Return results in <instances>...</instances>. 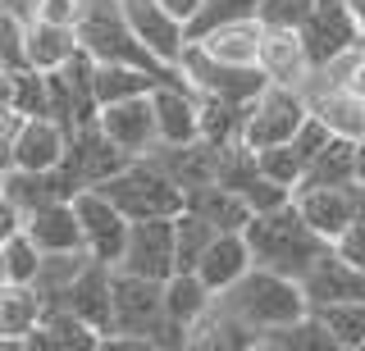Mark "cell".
<instances>
[{"instance_id": "cell-1", "label": "cell", "mask_w": 365, "mask_h": 351, "mask_svg": "<svg viewBox=\"0 0 365 351\" xmlns=\"http://www.w3.org/2000/svg\"><path fill=\"white\" fill-rule=\"evenodd\" d=\"M220 305L228 315H237L247 328H256L260 342H265L274 328H283V324H292V320H302V315L315 310L311 297H306V288H302V278L265 269V265H251L233 288L220 292Z\"/></svg>"}, {"instance_id": "cell-2", "label": "cell", "mask_w": 365, "mask_h": 351, "mask_svg": "<svg viewBox=\"0 0 365 351\" xmlns=\"http://www.w3.org/2000/svg\"><path fill=\"white\" fill-rule=\"evenodd\" d=\"M247 242H251V251H256V265L292 274V278H306V269L329 251V237H319L311 224L302 219V210H297L292 201L251 214Z\"/></svg>"}, {"instance_id": "cell-3", "label": "cell", "mask_w": 365, "mask_h": 351, "mask_svg": "<svg viewBox=\"0 0 365 351\" xmlns=\"http://www.w3.org/2000/svg\"><path fill=\"white\" fill-rule=\"evenodd\" d=\"M78 37H83V51L96 64H142V69H155V73L178 78L174 64H165L133 32L128 14H123V0H87L83 19H78Z\"/></svg>"}, {"instance_id": "cell-4", "label": "cell", "mask_w": 365, "mask_h": 351, "mask_svg": "<svg viewBox=\"0 0 365 351\" xmlns=\"http://www.w3.org/2000/svg\"><path fill=\"white\" fill-rule=\"evenodd\" d=\"M96 187L106 192L128 219H174V214L187 210V192H182L151 155L128 160L114 178H106V183H96Z\"/></svg>"}, {"instance_id": "cell-5", "label": "cell", "mask_w": 365, "mask_h": 351, "mask_svg": "<svg viewBox=\"0 0 365 351\" xmlns=\"http://www.w3.org/2000/svg\"><path fill=\"white\" fill-rule=\"evenodd\" d=\"M311 119V100H306L302 87H283L269 83L260 96L247 100V119H242V142L251 151H265V146L292 142L297 128Z\"/></svg>"}, {"instance_id": "cell-6", "label": "cell", "mask_w": 365, "mask_h": 351, "mask_svg": "<svg viewBox=\"0 0 365 351\" xmlns=\"http://www.w3.org/2000/svg\"><path fill=\"white\" fill-rule=\"evenodd\" d=\"M165 324H169L165 283L114 265V333L146 337L151 351H155V337H160V328H165Z\"/></svg>"}, {"instance_id": "cell-7", "label": "cell", "mask_w": 365, "mask_h": 351, "mask_svg": "<svg viewBox=\"0 0 365 351\" xmlns=\"http://www.w3.org/2000/svg\"><path fill=\"white\" fill-rule=\"evenodd\" d=\"M178 73L187 78L197 92L237 100V105H247L251 96H260V92L269 87V78H265V69H260V64H224V60H215V55L205 51L197 37H192L187 51H182Z\"/></svg>"}, {"instance_id": "cell-8", "label": "cell", "mask_w": 365, "mask_h": 351, "mask_svg": "<svg viewBox=\"0 0 365 351\" xmlns=\"http://www.w3.org/2000/svg\"><path fill=\"white\" fill-rule=\"evenodd\" d=\"M73 210H78V219H83V242H87V251L96 256V260H106V265H119L123 246H128L133 219H128L119 206H114V201H110L101 187L73 192Z\"/></svg>"}, {"instance_id": "cell-9", "label": "cell", "mask_w": 365, "mask_h": 351, "mask_svg": "<svg viewBox=\"0 0 365 351\" xmlns=\"http://www.w3.org/2000/svg\"><path fill=\"white\" fill-rule=\"evenodd\" d=\"M174 219H133L119 269H133V274L160 278V283L169 274H178V224Z\"/></svg>"}, {"instance_id": "cell-10", "label": "cell", "mask_w": 365, "mask_h": 351, "mask_svg": "<svg viewBox=\"0 0 365 351\" xmlns=\"http://www.w3.org/2000/svg\"><path fill=\"white\" fill-rule=\"evenodd\" d=\"M73 192H83V183L68 174V164H60V169L5 164V178H0V201H5V206H14L23 219H28L32 210L51 206V201H68Z\"/></svg>"}, {"instance_id": "cell-11", "label": "cell", "mask_w": 365, "mask_h": 351, "mask_svg": "<svg viewBox=\"0 0 365 351\" xmlns=\"http://www.w3.org/2000/svg\"><path fill=\"white\" fill-rule=\"evenodd\" d=\"M128 160H137V155H128L123 146H114L110 132L101 128V119L68 128V160L64 164L83 187H96V183H106V178H114Z\"/></svg>"}, {"instance_id": "cell-12", "label": "cell", "mask_w": 365, "mask_h": 351, "mask_svg": "<svg viewBox=\"0 0 365 351\" xmlns=\"http://www.w3.org/2000/svg\"><path fill=\"white\" fill-rule=\"evenodd\" d=\"M302 37H306V51H311L315 69H324L329 60H338L342 51H351L361 41V23L351 19L347 0H315V9L302 23Z\"/></svg>"}, {"instance_id": "cell-13", "label": "cell", "mask_w": 365, "mask_h": 351, "mask_svg": "<svg viewBox=\"0 0 365 351\" xmlns=\"http://www.w3.org/2000/svg\"><path fill=\"white\" fill-rule=\"evenodd\" d=\"M51 315V301L37 283H0V347L32 351V333Z\"/></svg>"}, {"instance_id": "cell-14", "label": "cell", "mask_w": 365, "mask_h": 351, "mask_svg": "<svg viewBox=\"0 0 365 351\" xmlns=\"http://www.w3.org/2000/svg\"><path fill=\"white\" fill-rule=\"evenodd\" d=\"M155 105V128L165 146H182V142H197L201 137V96L187 78H169L151 92Z\"/></svg>"}, {"instance_id": "cell-15", "label": "cell", "mask_w": 365, "mask_h": 351, "mask_svg": "<svg viewBox=\"0 0 365 351\" xmlns=\"http://www.w3.org/2000/svg\"><path fill=\"white\" fill-rule=\"evenodd\" d=\"M68 160V123L55 115H32L19 137L5 146V164L23 169H60Z\"/></svg>"}, {"instance_id": "cell-16", "label": "cell", "mask_w": 365, "mask_h": 351, "mask_svg": "<svg viewBox=\"0 0 365 351\" xmlns=\"http://www.w3.org/2000/svg\"><path fill=\"white\" fill-rule=\"evenodd\" d=\"M123 14H128V23H133L137 37H142L165 64L178 69L182 51H187V41H192V28L182 23L174 9H165L160 0H123Z\"/></svg>"}, {"instance_id": "cell-17", "label": "cell", "mask_w": 365, "mask_h": 351, "mask_svg": "<svg viewBox=\"0 0 365 351\" xmlns=\"http://www.w3.org/2000/svg\"><path fill=\"white\" fill-rule=\"evenodd\" d=\"M260 69H265L269 83L283 87H311V78L319 73L311 51H306L302 28H265V41H260Z\"/></svg>"}, {"instance_id": "cell-18", "label": "cell", "mask_w": 365, "mask_h": 351, "mask_svg": "<svg viewBox=\"0 0 365 351\" xmlns=\"http://www.w3.org/2000/svg\"><path fill=\"white\" fill-rule=\"evenodd\" d=\"M101 128L110 132L114 146H123L128 155H151L160 146V128H155V105L151 92L133 96V100H114V105H101Z\"/></svg>"}, {"instance_id": "cell-19", "label": "cell", "mask_w": 365, "mask_h": 351, "mask_svg": "<svg viewBox=\"0 0 365 351\" xmlns=\"http://www.w3.org/2000/svg\"><path fill=\"white\" fill-rule=\"evenodd\" d=\"M306 100H311V115L324 123L334 137H351V142L365 137V96H356L351 87L329 83V78L315 73L311 87H306Z\"/></svg>"}, {"instance_id": "cell-20", "label": "cell", "mask_w": 365, "mask_h": 351, "mask_svg": "<svg viewBox=\"0 0 365 351\" xmlns=\"http://www.w3.org/2000/svg\"><path fill=\"white\" fill-rule=\"evenodd\" d=\"M292 206L302 210V219L311 224L319 237L334 242V237L356 219V183H342V187H297Z\"/></svg>"}, {"instance_id": "cell-21", "label": "cell", "mask_w": 365, "mask_h": 351, "mask_svg": "<svg viewBox=\"0 0 365 351\" xmlns=\"http://www.w3.org/2000/svg\"><path fill=\"white\" fill-rule=\"evenodd\" d=\"M151 160L165 169L169 178L182 187V192H192V187H205V183H215L220 178V146L215 142H182V146H165L160 142L155 151H151Z\"/></svg>"}, {"instance_id": "cell-22", "label": "cell", "mask_w": 365, "mask_h": 351, "mask_svg": "<svg viewBox=\"0 0 365 351\" xmlns=\"http://www.w3.org/2000/svg\"><path fill=\"white\" fill-rule=\"evenodd\" d=\"M23 229L32 233V242H37L46 256L87 251V242H83V219H78V210H73V197H68V201H51V206L32 210L28 219H23Z\"/></svg>"}, {"instance_id": "cell-23", "label": "cell", "mask_w": 365, "mask_h": 351, "mask_svg": "<svg viewBox=\"0 0 365 351\" xmlns=\"http://www.w3.org/2000/svg\"><path fill=\"white\" fill-rule=\"evenodd\" d=\"M302 288H306V297H311V305L351 301V297H365V269L347 265V260H342L334 246H329V251L319 256L311 269H306Z\"/></svg>"}, {"instance_id": "cell-24", "label": "cell", "mask_w": 365, "mask_h": 351, "mask_svg": "<svg viewBox=\"0 0 365 351\" xmlns=\"http://www.w3.org/2000/svg\"><path fill=\"white\" fill-rule=\"evenodd\" d=\"M251 265H256V251H251V242H247V229H237V233H220V237H215L210 251L201 256L197 274L205 278V288L220 297V292L233 288Z\"/></svg>"}, {"instance_id": "cell-25", "label": "cell", "mask_w": 365, "mask_h": 351, "mask_svg": "<svg viewBox=\"0 0 365 351\" xmlns=\"http://www.w3.org/2000/svg\"><path fill=\"white\" fill-rule=\"evenodd\" d=\"M197 41L224 64H260L265 23H260V19H233V23H215V28L197 32Z\"/></svg>"}, {"instance_id": "cell-26", "label": "cell", "mask_w": 365, "mask_h": 351, "mask_svg": "<svg viewBox=\"0 0 365 351\" xmlns=\"http://www.w3.org/2000/svg\"><path fill=\"white\" fill-rule=\"evenodd\" d=\"M83 55V37L68 23H46V19H32L28 23V64L41 73H60L64 64H73Z\"/></svg>"}, {"instance_id": "cell-27", "label": "cell", "mask_w": 365, "mask_h": 351, "mask_svg": "<svg viewBox=\"0 0 365 351\" xmlns=\"http://www.w3.org/2000/svg\"><path fill=\"white\" fill-rule=\"evenodd\" d=\"M96 347H106V333L64 305H51V315L32 333V351H96Z\"/></svg>"}, {"instance_id": "cell-28", "label": "cell", "mask_w": 365, "mask_h": 351, "mask_svg": "<svg viewBox=\"0 0 365 351\" xmlns=\"http://www.w3.org/2000/svg\"><path fill=\"white\" fill-rule=\"evenodd\" d=\"M187 210L192 214H201L210 229H220V233H237V229H247L251 224V210L247 206V197L242 192H233L228 183H205V187H192L187 192Z\"/></svg>"}, {"instance_id": "cell-29", "label": "cell", "mask_w": 365, "mask_h": 351, "mask_svg": "<svg viewBox=\"0 0 365 351\" xmlns=\"http://www.w3.org/2000/svg\"><path fill=\"white\" fill-rule=\"evenodd\" d=\"M187 347H197V351H247V347H265V342H260L256 328H247L237 315H228L220 305V297H215V305L192 324Z\"/></svg>"}, {"instance_id": "cell-30", "label": "cell", "mask_w": 365, "mask_h": 351, "mask_svg": "<svg viewBox=\"0 0 365 351\" xmlns=\"http://www.w3.org/2000/svg\"><path fill=\"white\" fill-rule=\"evenodd\" d=\"M210 305H215V292L205 288V278L197 274V269H178V274L165 278V310H169V320L192 328Z\"/></svg>"}, {"instance_id": "cell-31", "label": "cell", "mask_w": 365, "mask_h": 351, "mask_svg": "<svg viewBox=\"0 0 365 351\" xmlns=\"http://www.w3.org/2000/svg\"><path fill=\"white\" fill-rule=\"evenodd\" d=\"M342 183H356V142L351 137H334L302 178V187H342Z\"/></svg>"}, {"instance_id": "cell-32", "label": "cell", "mask_w": 365, "mask_h": 351, "mask_svg": "<svg viewBox=\"0 0 365 351\" xmlns=\"http://www.w3.org/2000/svg\"><path fill=\"white\" fill-rule=\"evenodd\" d=\"M46 251L32 242L28 229H14L0 237V283H37Z\"/></svg>"}, {"instance_id": "cell-33", "label": "cell", "mask_w": 365, "mask_h": 351, "mask_svg": "<svg viewBox=\"0 0 365 351\" xmlns=\"http://www.w3.org/2000/svg\"><path fill=\"white\" fill-rule=\"evenodd\" d=\"M315 315L324 320L329 333H334L338 351H365V297L315 305Z\"/></svg>"}, {"instance_id": "cell-34", "label": "cell", "mask_w": 365, "mask_h": 351, "mask_svg": "<svg viewBox=\"0 0 365 351\" xmlns=\"http://www.w3.org/2000/svg\"><path fill=\"white\" fill-rule=\"evenodd\" d=\"M5 105L23 110V115H51V73L5 69Z\"/></svg>"}, {"instance_id": "cell-35", "label": "cell", "mask_w": 365, "mask_h": 351, "mask_svg": "<svg viewBox=\"0 0 365 351\" xmlns=\"http://www.w3.org/2000/svg\"><path fill=\"white\" fill-rule=\"evenodd\" d=\"M265 347L269 351H338L334 333L324 328V320H319L315 310L302 315V320H292V324H283V328H274L265 337Z\"/></svg>"}, {"instance_id": "cell-36", "label": "cell", "mask_w": 365, "mask_h": 351, "mask_svg": "<svg viewBox=\"0 0 365 351\" xmlns=\"http://www.w3.org/2000/svg\"><path fill=\"white\" fill-rule=\"evenodd\" d=\"M256 160H260V169L274 178L279 187H288V192H297L302 187V178H306V155L297 151L292 142H279V146H265V151H256Z\"/></svg>"}, {"instance_id": "cell-37", "label": "cell", "mask_w": 365, "mask_h": 351, "mask_svg": "<svg viewBox=\"0 0 365 351\" xmlns=\"http://www.w3.org/2000/svg\"><path fill=\"white\" fill-rule=\"evenodd\" d=\"M174 224H178V269H197L201 256L210 251V242L220 237V229H210V224L192 210H182Z\"/></svg>"}, {"instance_id": "cell-38", "label": "cell", "mask_w": 365, "mask_h": 351, "mask_svg": "<svg viewBox=\"0 0 365 351\" xmlns=\"http://www.w3.org/2000/svg\"><path fill=\"white\" fill-rule=\"evenodd\" d=\"M260 14V0H205V9H201V19L192 23V37L205 28H215V23H233V19H256Z\"/></svg>"}, {"instance_id": "cell-39", "label": "cell", "mask_w": 365, "mask_h": 351, "mask_svg": "<svg viewBox=\"0 0 365 351\" xmlns=\"http://www.w3.org/2000/svg\"><path fill=\"white\" fill-rule=\"evenodd\" d=\"M83 9H87V0H37V5H32V19H46V23H68V28H78Z\"/></svg>"}, {"instance_id": "cell-40", "label": "cell", "mask_w": 365, "mask_h": 351, "mask_svg": "<svg viewBox=\"0 0 365 351\" xmlns=\"http://www.w3.org/2000/svg\"><path fill=\"white\" fill-rule=\"evenodd\" d=\"M329 246H334V251L347 260V265L365 269V224H361V219H351V224H347V229H342Z\"/></svg>"}, {"instance_id": "cell-41", "label": "cell", "mask_w": 365, "mask_h": 351, "mask_svg": "<svg viewBox=\"0 0 365 351\" xmlns=\"http://www.w3.org/2000/svg\"><path fill=\"white\" fill-rule=\"evenodd\" d=\"M160 5H165V9H174V14L182 19V23H197V19H201V9H205V0H160Z\"/></svg>"}, {"instance_id": "cell-42", "label": "cell", "mask_w": 365, "mask_h": 351, "mask_svg": "<svg viewBox=\"0 0 365 351\" xmlns=\"http://www.w3.org/2000/svg\"><path fill=\"white\" fill-rule=\"evenodd\" d=\"M356 183H365V137L356 142Z\"/></svg>"}, {"instance_id": "cell-43", "label": "cell", "mask_w": 365, "mask_h": 351, "mask_svg": "<svg viewBox=\"0 0 365 351\" xmlns=\"http://www.w3.org/2000/svg\"><path fill=\"white\" fill-rule=\"evenodd\" d=\"M347 9H351V19L361 23V32H365V0H347Z\"/></svg>"}, {"instance_id": "cell-44", "label": "cell", "mask_w": 365, "mask_h": 351, "mask_svg": "<svg viewBox=\"0 0 365 351\" xmlns=\"http://www.w3.org/2000/svg\"><path fill=\"white\" fill-rule=\"evenodd\" d=\"M356 219L365 224V183H356Z\"/></svg>"}, {"instance_id": "cell-45", "label": "cell", "mask_w": 365, "mask_h": 351, "mask_svg": "<svg viewBox=\"0 0 365 351\" xmlns=\"http://www.w3.org/2000/svg\"><path fill=\"white\" fill-rule=\"evenodd\" d=\"M361 51H365V32H361Z\"/></svg>"}]
</instances>
